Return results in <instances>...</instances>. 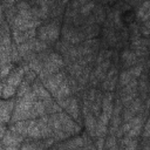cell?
<instances>
[{"label": "cell", "instance_id": "cell-5", "mask_svg": "<svg viewBox=\"0 0 150 150\" xmlns=\"http://www.w3.org/2000/svg\"><path fill=\"white\" fill-rule=\"evenodd\" d=\"M70 95V84L68 83V81L64 79L61 84L59 86V88L56 89V91L53 94V96L56 98V100H61V98H64V97H68Z\"/></svg>", "mask_w": 150, "mask_h": 150}, {"label": "cell", "instance_id": "cell-22", "mask_svg": "<svg viewBox=\"0 0 150 150\" xmlns=\"http://www.w3.org/2000/svg\"><path fill=\"white\" fill-rule=\"evenodd\" d=\"M148 136H149V122H146L145 128H144V137L146 138Z\"/></svg>", "mask_w": 150, "mask_h": 150}, {"label": "cell", "instance_id": "cell-25", "mask_svg": "<svg viewBox=\"0 0 150 150\" xmlns=\"http://www.w3.org/2000/svg\"><path fill=\"white\" fill-rule=\"evenodd\" d=\"M2 87H4V86H2V83L0 82V96H1V94H2Z\"/></svg>", "mask_w": 150, "mask_h": 150}, {"label": "cell", "instance_id": "cell-9", "mask_svg": "<svg viewBox=\"0 0 150 150\" xmlns=\"http://www.w3.org/2000/svg\"><path fill=\"white\" fill-rule=\"evenodd\" d=\"M46 112V107L42 103V101H34L33 105H32V110H30V118H36L40 116H43Z\"/></svg>", "mask_w": 150, "mask_h": 150}, {"label": "cell", "instance_id": "cell-3", "mask_svg": "<svg viewBox=\"0 0 150 150\" xmlns=\"http://www.w3.org/2000/svg\"><path fill=\"white\" fill-rule=\"evenodd\" d=\"M23 139L22 135L15 132V131H7L4 137H2V143L5 144L6 149H13V148H18L19 143Z\"/></svg>", "mask_w": 150, "mask_h": 150}, {"label": "cell", "instance_id": "cell-18", "mask_svg": "<svg viewBox=\"0 0 150 150\" xmlns=\"http://www.w3.org/2000/svg\"><path fill=\"white\" fill-rule=\"evenodd\" d=\"M142 69H143V67H142V66H134V67H131V68L129 69V73L131 74V76H132V77H137V76H139V75H141Z\"/></svg>", "mask_w": 150, "mask_h": 150}, {"label": "cell", "instance_id": "cell-15", "mask_svg": "<svg viewBox=\"0 0 150 150\" xmlns=\"http://www.w3.org/2000/svg\"><path fill=\"white\" fill-rule=\"evenodd\" d=\"M131 79H132V76H131V74L129 73V70L122 71L121 75H120V86H121V87H124Z\"/></svg>", "mask_w": 150, "mask_h": 150}, {"label": "cell", "instance_id": "cell-7", "mask_svg": "<svg viewBox=\"0 0 150 150\" xmlns=\"http://www.w3.org/2000/svg\"><path fill=\"white\" fill-rule=\"evenodd\" d=\"M23 76H25V70H23V68H18V69H15V70L9 75V77H8V80H7V83H9V84H12V86H14V87L16 88V87H19V84L21 83Z\"/></svg>", "mask_w": 150, "mask_h": 150}, {"label": "cell", "instance_id": "cell-1", "mask_svg": "<svg viewBox=\"0 0 150 150\" xmlns=\"http://www.w3.org/2000/svg\"><path fill=\"white\" fill-rule=\"evenodd\" d=\"M59 34H60V28H59L57 23H55V22H50L46 26H42L38 30L39 40H41L46 43L55 42L59 38Z\"/></svg>", "mask_w": 150, "mask_h": 150}, {"label": "cell", "instance_id": "cell-14", "mask_svg": "<svg viewBox=\"0 0 150 150\" xmlns=\"http://www.w3.org/2000/svg\"><path fill=\"white\" fill-rule=\"evenodd\" d=\"M94 8H95V2H94V1H89V2H87V4H84V5H82L80 12H81V14H83V15H89Z\"/></svg>", "mask_w": 150, "mask_h": 150}, {"label": "cell", "instance_id": "cell-13", "mask_svg": "<svg viewBox=\"0 0 150 150\" xmlns=\"http://www.w3.org/2000/svg\"><path fill=\"white\" fill-rule=\"evenodd\" d=\"M15 94V87L9 84V83H6L4 87H2V97L4 98H9L12 97L13 95Z\"/></svg>", "mask_w": 150, "mask_h": 150}, {"label": "cell", "instance_id": "cell-20", "mask_svg": "<svg viewBox=\"0 0 150 150\" xmlns=\"http://www.w3.org/2000/svg\"><path fill=\"white\" fill-rule=\"evenodd\" d=\"M11 68H12L11 64H8V63L2 64V66L0 67V77H6V76L9 74Z\"/></svg>", "mask_w": 150, "mask_h": 150}, {"label": "cell", "instance_id": "cell-8", "mask_svg": "<svg viewBox=\"0 0 150 150\" xmlns=\"http://www.w3.org/2000/svg\"><path fill=\"white\" fill-rule=\"evenodd\" d=\"M29 124H30V120H22V121H16L15 124H13L11 127V130L12 131H15L20 135H25L28 132V129H29Z\"/></svg>", "mask_w": 150, "mask_h": 150}, {"label": "cell", "instance_id": "cell-11", "mask_svg": "<svg viewBox=\"0 0 150 150\" xmlns=\"http://www.w3.org/2000/svg\"><path fill=\"white\" fill-rule=\"evenodd\" d=\"M137 18L142 22L148 21V19H149V1H144L143 5L139 7V9L137 12Z\"/></svg>", "mask_w": 150, "mask_h": 150}, {"label": "cell", "instance_id": "cell-10", "mask_svg": "<svg viewBox=\"0 0 150 150\" xmlns=\"http://www.w3.org/2000/svg\"><path fill=\"white\" fill-rule=\"evenodd\" d=\"M66 110H67V112H69V115H70L71 117H74L75 120H77V118H79L80 109H79L77 101H76L75 98H73V97H71V100H70V102H69L68 107L66 108Z\"/></svg>", "mask_w": 150, "mask_h": 150}, {"label": "cell", "instance_id": "cell-16", "mask_svg": "<svg viewBox=\"0 0 150 150\" xmlns=\"http://www.w3.org/2000/svg\"><path fill=\"white\" fill-rule=\"evenodd\" d=\"M94 18H95V21H97V22H103V21H104L105 13H104V11H103L102 7H98V8L95 9Z\"/></svg>", "mask_w": 150, "mask_h": 150}, {"label": "cell", "instance_id": "cell-24", "mask_svg": "<svg viewBox=\"0 0 150 150\" xmlns=\"http://www.w3.org/2000/svg\"><path fill=\"white\" fill-rule=\"evenodd\" d=\"M4 22V14H2V7L0 6V23Z\"/></svg>", "mask_w": 150, "mask_h": 150}, {"label": "cell", "instance_id": "cell-17", "mask_svg": "<svg viewBox=\"0 0 150 150\" xmlns=\"http://www.w3.org/2000/svg\"><path fill=\"white\" fill-rule=\"evenodd\" d=\"M83 142L84 141H82V138H75L69 144H64L62 146H66V148H81V146H84Z\"/></svg>", "mask_w": 150, "mask_h": 150}, {"label": "cell", "instance_id": "cell-12", "mask_svg": "<svg viewBox=\"0 0 150 150\" xmlns=\"http://www.w3.org/2000/svg\"><path fill=\"white\" fill-rule=\"evenodd\" d=\"M29 91H32V88L29 86V83L25 80V81H21V83L19 84V90H18V96L19 97H22L23 95L28 94Z\"/></svg>", "mask_w": 150, "mask_h": 150}, {"label": "cell", "instance_id": "cell-21", "mask_svg": "<svg viewBox=\"0 0 150 150\" xmlns=\"http://www.w3.org/2000/svg\"><path fill=\"white\" fill-rule=\"evenodd\" d=\"M105 148H108V149H112V148H116V141H115V137L110 136V137L107 139V144H105Z\"/></svg>", "mask_w": 150, "mask_h": 150}, {"label": "cell", "instance_id": "cell-4", "mask_svg": "<svg viewBox=\"0 0 150 150\" xmlns=\"http://www.w3.org/2000/svg\"><path fill=\"white\" fill-rule=\"evenodd\" d=\"M14 107V102L0 101V122H8L11 117V111Z\"/></svg>", "mask_w": 150, "mask_h": 150}, {"label": "cell", "instance_id": "cell-2", "mask_svg": "<svg viewBox=\"0 0 150 150\" xmlns=\"http://www.w3.org/2000/svg\"><path fill=\"white\" fill-rule=\"evenodd\" d=\"M63 80H64V74H63V73H59V71H57V73H55V74H52V75H49V76L43 81L45 88H46L50 94H54Z\"/></svg>", "mask_w": 150, "mask_h": 150}, {"label": "cell", "instance_id": "cell-6", "mask_svg": "<svg viewBox=\"0 0 150 150\" xmlns=\"http://www.w3.org/2000/svg\"><path fill=\"white\" fill-rule=\"evenodd\" d=\"M121 61L123 62V64H124L125 68H129V67L135 66V64L137 63V55H136L134 52L127 49V50H124V52L122 53V55H121Z\"/></svg>", "mask_w": 150, "mask_h": 150}, {"label": "cell", "instance_id": "cell-19", "mask_svg": "<svg viewBox=\"0 0 150 150\" xmlns=\"http://www.w3.org/2000/svg\"><path fill=\"white\" fill-rule=\"evenodd\" d=\"M35 74H36V73L33 71L32 69H29L28 71H25V80H26L28 83L35 81V79H36V75H35Z\"/></svg>", "mask_w": 150, "mask_h": 150}, {"label": "cell", "instance_id": "cell-23", "mask_svg": "<svg viewBox=\"0 0 150 150\" xmlns=\"http://www.w3.org/2000/svg\"><path fill=\"white\" fill-rule=\"evenodd\" d=\"M79 5H84V4H87V2H89V0H75Z\"/></svg>", "mask_w": 150, "mask_h": 150}]
</instances>
